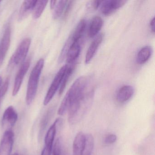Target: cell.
<instances>
[{
  "mask_svg": "<svg viewBox=\"0 0 155 155\" xmlns=\"http://www.w3.org/2000/svg\"><path fill=\"white\" fill-rule=\"evenodd\" d=\"M87 85V80L86 77H79L75 80L63 98L58 110L60 116L65 115L68 111L72 103L78 99L85 96Z\"/></svg>",
  "mask_w": 155,
  "mask_h": 155,
  "instance_id": "1",
  "label": "cell"
},
{
  "mask_svg": "<svg viewBox=\"0 0 155 155\" xmlns=\"http://www.w3.org/2000/svg\"><path fill=\"white\" fill-rule=\"evenodd\" d=\"M92 96L86 94L84 97L75 101L69 109L68 120L71 125L79 122L90 108Z\"/></svg>",
  "mask_w": 155,
  "mask_h": 155,
  "instance_id": "2",
  "label": "cell"
},
{
  "mask_svg": "<svg viewBox=\"0 0 155 155\" xmlns=\"http://www.w3.org/2000/svg\"><path fill=\"white\" fill-rule=\"evenodd\" d=\"M44 60L40 59L37 62L31 73L28 82L26 98V103L28 105L31 104L36 97L41 74L44 67Z\"/></svg>",
  "mask_w": 155,
  "mask_h": 155,
  "instance_id": "3",
  "label": "cell"
},
{
  "mask_svg": "<svg viewBox=\"0 0 155 155\" xmlns=\"http://www.w3.org/2000/svg\"><path fill=\"white\" fill-rule=\"evenodd\" d=\"M31 43V39L30 38H26L21 41L11 58L9 64L10 67L18 66L24 61L28 52Z\"/></svg>",
  "mask_w": 155,
  "mask_h": 155,
  "instance_id": "4",
  "label": "cell"
},
{
  "mask_svg": "<svg viewBox=\"0 0 155 155\" xmlns=\"http://www.w3.org/2000/svg\"><path fill=\"white\" fill-rule=\"evenodd\" d=\"M67 67L68 65H64L60 69L56 74L44 98L43 104L45 106L48 105L51 101L57 91L60 87L63 75L67 69Z\"/></svg>",
  "mask_w": 155,
  "mask_h": 155,
  "instance_id": "5",
  "label": "cell"
},
{
  "mask_svg": "<svg viewBox=\"0 0 155 155\" xmlns=\"http://www.w3.org/2000/svg\"><path fill=\"white\" fill-rule=\"evenodd\" d=\"M14 133L11 129L5 131L0 143V155H11L13 143Z\"/></svg>",
  "mask_w": 155,
  "mask_h": 155,
  "instance_id": "6",
  "label": "cell"
},
{
  "mask_svg": "<svg viewBox=\"0 0 155 155\" xmlns=\"http://www.w3.org/2000/svg\"><path fill=\"white\" fill-rule=\"evenodd\" d=\"M11 38V29L8 25L5 29L0 43V67L3 64L8 51L9 48Z\"/></svg>",
  "mask_w": 155,
  "mask_h": 155,
  "instance_id": "7",
  "label": "cell"
},
{
  "mask_svg": "<svg viewBox=\"0 0 155 155\" xmlns=\"http://www.w3.org/2000/svg\"><path fill=\"white\" fill-rule=\"evenodd\" d=\"M127 1L125 0H107L102 1L101 4V11L103 15L108 16L124 6Z\"/></svg>",
  "mask_w": 155,
  "mask_h": 155,
  "instance_id": "8",
  "label": "cell"
},
{
  "mask_svg": "<svg viewBox=\"0 0 155 155\" xmlns=\"http://www.w3.org/2000/svg\"><path fill=\"white\" fill-rule=\"evenodd\" d=\"M30 66V61L27 60L25 62H23V64H22L15 78L13 91H12L13 96H16L18 93L24 77L28 71Z\"/></svg>",
  "mask_w": 155,
  "mask_h": 155,
  "instance_id": "9",
  "label": "cell"
},
{
  "mask_svg": "<svg viewBox=\"0 0 155 155\" xmlns=\"http://www.w3.org/2000/svg\"><path fill=\"white\" fill-rule=\"evenodd\" d=\"M18 119V114L14 107H8L3 113L2 117V126L4 127H12L15 125Z\"/></svg>",
  "mask_w": 155,
  "mask_h": 155,
  "instance_id": "10",
  "label": "cell"
},
{
  "mask_svg": "<svg viewBox=\"0 0 155 155\" xmlns=\"http://www.w3.org/2000/svg\"><path fill=\"white\" fill-rule=\"evenodd\" d=\"M103 35L102 33L96 36L88 48L85 57V62L87 64L91 61L97 52L98 48L103 41Z\"/></svg>",
  "mask_w": 155,
  "mask_h": 155,
  "instance_id": "11",
  "label": "cell"
},
{
  "mask_svg": "<svg viewBox=\"0 0 155 155\" xmlns=\"http://www.w3.org/2000/svg\"><path fill=\"white\" fill-rule=\"evenodd\" d=\"M81 50L80 41L72 42L66 57V61L68 64L75 62L79 56Z\"/></svg>",
  "mask_w": 155,
  "mask_h": 155,
  "instance_id": "12",
  "label": "cell"
},
{
  "mask_svg": "<svg viewBox=\"0 0 155 155\" xmlns=\"http://www.w3.org/2000/svg\"><path fill=\"white\" fill-rule=\"evenodd\" d=\"M61 122H62L61 119V118H58L54 121L53 124L50 127L47 134H46V136H45V146L53 147L58 126L61 124Z\"/></svg>",
  "mask_w": 155,
  "mask_h": 155,
  "instance_id": "13",
  "label": "cell"
},
{
  "mask_svg": "<svg viewBox=\"0 0 155 155\" xmlns=\"http://www.w3.org/2000/svg\"><path fill=\"white\" fill-rule=\"evenodd\" d=\"M37 1H24L21 7L18 17L19 21L23 20L33 11Z\"/></svg>",
  "mask_w": 155,
  "mask_h": 155,
  "instance_id": "14",
  "label": "cell"
},
{
  "mask_svg": "<svg viewBox=\"0 0 155 155\" xmlns=\"http://www.w3.org/2000/svg\"><path fill=\"white\" fill-rule=\"evenodd\" d=\"M134 89L132 86L126 85L121 87L117 95V100L120 103H124L128 101L133 96Z\"/></svg>",
  "mask_w": 155,
  "mask_h": 155,
  "instance_id": "15",
  "label": "cell"
},
{
  "mask_svg": "<svg viewBox=\"0 0 155 155\" xmlns=\"http://www.w3.org/2000/svg\"><path fill=\"white\" fill-rule=\"evenodd\" d=\"M85 142V134L79 132L76 135L73 143V155H82Z\"/></svg>",
  "mask_w": 155,
  "mask_h": 155,
  "instance_id": "16",
  "label": "cell"
},
{
  "mask_svg": "<svg viewBox=\"0 0 155 155\" xmlns=\"http://www.w3.org/2000/svg\"><path fill=\"white\" fill-rule=\"evenodd\" d=\"M103 21L99 16H95L91 20L89 28V37L93 38L97 36L103 26Z\"/></svg>",
  "mask_w": 155,
  "mask_h": 155,
  "instance_id": "17",
  "label": "cell"
},
{
  "mask_svg": "<svg viewBox=\"0 0 155 155\" xmlns=\"http://www.w3.org/2000/svg\"><path fill=\"white\" fill-rule=\"evenodd\" d=\"M87 22L85 19H81L76 26L74 31L70 36L72 42L80 41L86 29Z\"/></svg>",
  "mask_w": 155,
  "mask_h": 155,
  "instance_id": "18",
  "label": "cell"
},
{
  "mask_svg": "<svg viewBox=\"0 0 155 155\" xmlns=\"http://www.w3.org/2000/svg\"><path fill=\"white\" fill-rule=\"evenodd\" d=\"M152 48L150 46H145L142 48L137 55V63L139 64L146 63L149 59L152 54Z\"/></svg>",
  "mask_w": 155,
  "mask_h": 155,
  "instance_id": "19",
  "label": "cell"
},
{
  "mask_svg": "<svg viewBox=\"0 0 155 155\" xmlns=\"http://www.w3.org/2000/svg\"><path fill=\"white\" fill-rule=\"evenodd\" d=\"M94 148V138L91 134L85 135V142L82 155H91Z\"/></svg>",
  "mask_w": 155,
  "mask_h": 155,
  "instance_id": "20",
  "label": "cell"
},
{
  "mask_svg": "<svg viewBox=\"0 0 155 155\" xmlns=\"http://www.w3.org/2000/svg\"><path fill=\"white\" fill-rule=\"evenodd\" d=\"M74 69V65H72V66H71V65H68V67H67V69H66L65 73L63 75L61 84L60 87H59V95H62V93L64 92V90H65L66 86H67L68 81L70 77L72 74Z\"/></svg>",
  "mask_w": 155,
  "mask_h": 155,
  "instance_id": "21",
  "label": "cell"
},
{
  "mask_svg": "<svg viewBox=\"0 0 155 155\" xmlns=\"http://www.w3.org/2000/svg\"><path fill=\"white\" fill-rule=\"evenodd\" d=\"M48 1H37L35 8L33 11V18L38 19L42 15L47 4Z\"/></svg>",
  "mask_w": 155,
  "mask_h": 155,
  "instance_id": "22",
  "label": "cell"
},
{
  "mask_svg": "<svg viewBox=\"0 0 155 155\" xmlns=\"http://www.w3.org/2000/svg\"><path fill=\"white\" fill-rule=\"evenodd\" d=\"M67 2L68 1H59L57 2L52 15L54 19H57L63 15Z\"/></svg>",
  "mask_w": 155,
  "mask_h": 155,
  "instance_id": "23",
  "label": "cell"
},
{
  "mask_svg": "<svg viewBox=\"0 0 155 155\" xmlns=\"http://www.w3.org/2000/svg\"><path fill=\"white\" fill-rule=\"evenodd\" d=\"M54 111V109L53 108H51L50 109L48 110V112L46 113L45 116H44V117L42 119L41 124L40 133H41L44 130H45V129L46 128L47 125L48 124L49 121L50 120L51 117L53 115Z\"/></svg>",
  "mask_w": 155,
  "mask_h": 155,
  "instance_id": "24",
  "label": "cell"
},
{
  "mask_svg": "<svg viewBox=\"0 0 155 155\" xmlns=\"http://www.w3.org/2000/svg\"><path fill=\"white\" fill-rule=\"evenodd\" d=\"M61 140L59 137L56 140L52 148V155H61Z\"/></svg>",
  "mask_w": 155,
  "mask_h": 155,
  "instance_id": "25",
  "label": "cell"
},
{
  "mask_svg": "<svg viewBox=\"0 0 155 155\" xmlns=\"http://www.w3.org/2000/svg\"><path fill=\"white\" fill-rule=\"evenodd\" d=\"M9 78H7L5 80V82L2 86L1 88H0V104H1L3 97L5 96V94L8 91L9 85Z\"/></svg>",
  "mask_w": 155,
  "mask_h": 155,
  "instance_id": "26",
  "label": "cell"
},
{
  "mask_svg": "<svg viewBox=\"0 0 155 155\" xmlns=\"http://www.w3.org/2000/svg\"><path fill=\"white\" fill-rule=\"evenodd\" d=\"M117 140V136L114 134L107 135L104 139V143L107 145H110L115 143Z\"/></svg>",
  "mask_w": 155,
  "mask_h": 155,
  "instance_id": "27",
  "label": "cell"
},
{
  "mask_svg": "<svg viewBox=\"0 0 155 155\" xmlns=\"http://www.w3.org/2000/svg\"><path fill=\"white\" fill-rule=\"evenodd\" d=\"M102 2V1H92L90 2L88 8L93 10H97L100 6Z\"/></svg>",
  "mask_w": 155,
  "mask_h": 155,
  "instance_id": "28",
  "label": "cell"
},
{
  "mask_svg": "<svg viewBox=\"0 0 155 155\" xmlns=\"http://www.w3.org/2000/svg\"><path fill=\"white\" fill-rule=\"evenodd\" d=\"M53 147L45 146L42 150L41 155H51Z\"/></svg>",
  "mask_w": 155,
  "mask_h": 155,
  "instance_id": "29",
  "label": "cell"
},
{
  "mask_svg": "<svg viewBox=\"0 0 155 155\" xmlns=\"http://www.w3.org/2000/svg\"><path fill=\"white\" fill-rule=\"evenodd\" d=\"M150 29H151V31L154 33L155 32V17H153L150 22Z\"/></svg>",
  "mask_w": 155,
  "mask_h": 155,
  "instance_id": "30",
  "label": "cell"
},
{
  "mask_svg": "<svg viewBox=\"0 0 155 155\" xmlns=\"http://www.w3.org/2000/svg\"><path fill=\"white\" fill-rule=\"evenodd\" d=\"M57 1H51L50 2V8L51 9H53L56 6Z\"/></svg>",
  "mask_w": 155,
  "mask_h": 155,
  "instance_id": "31",
  "label": "cell"
},
{
  "mask_svg": "<svg viewBox=\"0 0 155 155\" xmlns=\"http://www.w3.org/2000/svg\"><path fill=\"white\" fill-rule=\"evenodd\" d=\"M2 77H0V87H1V86L2 83Z\"/></svg>",
  "mask_w": 155,
  "mask_h": 155,
  "instance_id": "32",
  "label": "cell"
},
{
  "mask_svg": "<svg viewBox=\"0 0 155 155\" xmlns=\"http://www.w3.org/2000/svg\"><path fill=\"white\" fill-rule=\"evenodd\" d=\"M12 155H18V153H15V154H13Z\"/></svg>",
  "mask_w": 155,
  "mask_h": 155,
  "instance_id": "33",
  "label": "cell"
},
{
  "mask_svg": "<svg viewBox=\"0 0 155 155\" xmlns=\"http://www.w3.org/2000/svg\"><path fill=\"white\" fill-rule=\"evenodd\" d=\"M0 2H1V1H0Z\"/></svg>",
  "mask_w": 155,
  "mask_h": 155,
  "instance_id": "34",
  "label": "cell"
}]
</instances>
